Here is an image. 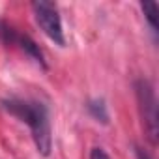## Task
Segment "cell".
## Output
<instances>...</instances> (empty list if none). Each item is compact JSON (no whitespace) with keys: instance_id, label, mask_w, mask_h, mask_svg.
<instances>
[{"instance_id":"cell-5","label":"cell","mask_w":159,"mask_h":159,"mask_svg":"<svg viewBox=\"0 0 159 159\" xmlns=\"http://www.w3.org/2000/svg\"><path fill=\"white\" fill-rule=\"evenodd\" d=\"M88 112L101 124H109V112H107V105L103 99H92L88 101Z\"/></svg>"},{"instance_id":"cell-8","label":"cell","mask_w":159,"mask_h":159,"mask_svg":"<svg viewBox=\"0 0 159 159\" xmlns=\"http://www.w3.org/2000/svg\"><path fill=\"white\" fill-rule=\"evenodd\" d=\"M135 153H137V159H150L148 153L144 150H140V148H135Z\"/></svg>"},{"instance_id":"cell-7","label":"cell","mask_w":159,"mask_h":159,"mask_svg":"<svg viewBox=\"0 0 159 159\" xmlns=\"http://www.w3.org/2000/svg\"><path fill=\"white\" fill-rule=\"evenodd\" d=\"M90 159H111V157L107 155V152L103 148H94L90 152Z\"/></svg>"},{"instance_id":"cell-3","label":"cell","mask_w":159,"mask_h":159,"mask_svg":"<svg viewBox=\"0 0 159 159\" xmlns=\"http://www.w3.org/2000/svg\"><path fill=\"white\" fill-rule=\"evenodd\" d=\"M32 10H34L36 23L45 32V36L49 39H52L56 45L64 47L66 45V39H64L62 19H60L58 8L52 2H47V0H36V2H32Z\"/></svg>"},{"instance_id":"cell-4","label":"cell","mask_w":159,"mask_h":159,"mask_svg":"<svg viewBox=\"0 0 159 159\" xmlns=\"http://www.w3.org/2000/svg\"><path fill=\"white\" fill-rule=\"evenodd\" d=\"M17 41L21 43V49H23V51H25V52H26V54H28L34 62H38L43 69L47 67L45 58H43V52L39 51V47H38V45H36V43H34L28 36H19V38H17Z\"/></svg>"},{"instance_id":"cell-1","label":"cell","mask_w":159,"mask_h":159,"mask_svg":"<svg viewBox=\"0 0 159 159\" xmlns=\"http://www.w3.org/2000/svg\"><path fill=\"white\" fill-rule=\"evenodd\" d=\"M2 107L30 127L38 152L43 157H49L51 148H52V135H51V122H49L47 107L39 101H26V99H17V98L2 99Z\"/></svg>"},{"instance_id":"cell-6","label":"cell","mask_w":159,"mask_h":159,"mask_svg":"<svg viewBox=\"0 0 159 159\" xmlns=\"http://www.w3.org/2000/svg\"><path fill=\"white\" fill-rule=\"evenodd\" d=\"M140 6H142V11H144V15L148 19L150 26L155 30L157 28V4L155 2H142Z\"/></svg>"},{"instance_id":"cell-2","label":"cell","mask_w":159,"mask_h":159,"mask_svg":"<svg viewBox=\"0 0 159 159\" xmlns=\"http://www.w3.org/2000/svg\"><path fill=\"white\" fill-rule=\"evenodd\" d=\"M135 94H137V101H139V109H140V116H142V124L148 133V139L152 144H155L159 129H157V99H155L153 86L146 79H139L135 83Z\"/></svg>"}]
</instances>
